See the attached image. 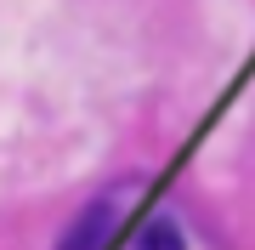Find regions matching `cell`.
<instances>
[{"instance_id": "6da1fadb", "label": "cell", "mask_w": 255, "mask_h": 250, "mask_svg": "<svg viewBox=\"0 0 255 250\" xmlns=\"http://www.w3.org/2000/svg\"><path fill=\"white\" fill-rule=\"evenodd\" d=\"M130 194H136V182H119V188H108V194H97V199L63 228L57 250H108L114 228L125 222V211H130Z\"/></svg>"}, {"instance_id": "7a4b0ae2", "label": "cell", "mask_w": 255, "mask_h": 250, "mask_svg": "<svg viewBox=\"0 0 255 250\" xmlns=\"http://www.w3.org/2000/svg\"><path fill=\"white\" fill-rule=\"evenodd\" d=\"M130 250H187V239H182V228H176L170 216H153V222H142V228H136Z\"/></svg>"}]
</instances>
